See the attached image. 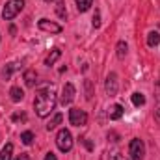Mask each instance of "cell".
Segmentation results:
<instances>
[{"mask_svg":"<svg viewBox=\"0 0 160 160\" xmlns=\"http://www.w3.org/2000/svg\"><path fill=\"white\" fill-rule=\"evenodd\" d=\"M56 102H58V95H56V89L54 86H43L36 99H34V108H36V114L39 118H47L54 108H56Z\"/></svg>","mask_w":160,"mask_h":160,"instance_id":"obj_1","label":"cell"},{"mask_svg":"<svg viewBox=\"0 0 160 160\" xmlns=\"http://www.w3.org/2000/svg\"><path fill=\"white\" fill-rule=\"evenodd\" d=\"M56 145L62 153H69L73 149V136L67 128H60L58 136H56Z\"/></svg>","mask_w":160,"mask_h":160,"instance_id":"obj_2","label":"cell"},{"mask_svg":"<svg viewBox=\"0 0 160 160\" xmlns=\"http://www.w3.org/2000/svg\"><path fill=\"white\" fill-rule=\"evenodd\" d=\"M22 8H24V0H9L2 9V17L6 21H11L22 11Z\"/></svg>","mask_w":160,"mask_h":160,"instance_id":"obj_3","label":"cell"},{"mask_svg":"<svg viewBox=\"0 0 160 160\" xmlns=\"http://www.w3.org/2000/svg\"><path fill=\"white\" fill-rule=\"evenodd\" d=\"M128 155H130L132 160H143V157H145V143L142 140L134 138L130 142V145H128Z\"/></svg>","mask_w":160,"mask_h":160,"instance_id":"obj_4","label":"cell"},{"mask_svg":"<svg viewBox=\"0 0 160 160\" xmlns=\"http://www.w3.org/2000/svg\"><path fill=\"white\" fill-rule=\"evenodd\" d=\"M69 123L75 127H84L88 123V114L80 108H71L69 110Z\"/></svg>","mask_w":160,"mask_h":160,"instance_id":"obj_5","label":"cell"},{"mask_svg":"<svg viewBox=\"0 0 160 160\" xmlns=\"http://www.w3.org/2000/svg\"><path fill=\"white\" fill-rule=\"evenodd\" d=\"M75 93H77L75 86H73V84H65V86H63V89H62V99H60V102H62L63 106L71 104V102H73V99H75Z\"/></svg>","mask_w":160,"mask_h":160,"instance_id":"obj_6","label":"cell"},{"mask_svg":"<svg viewBox=\"0 0 160 160\" xmlns=\"http://www.w3.org/2000/svg\"><path fill=\"white\" fill-rule=\"evenodd\" d=\"M38 26H39V30L48 32V34H60L62 32V26L56 24V22H52V21H48V19H41Z\"/></svg>","mask_w":160,"mask_h":160,"instance_id":"obj_7","label":"cell"},{"mask_svg":"<svg viewBox=\"0 0 160 160\" xmlns=\"http://www.w3.org/2000/svg\"><path fill=\"white\" fill-rule=\"evenodd\" d=\"M118 75L116 73H110L108 75V78H106V95H110V97H116L118 95Z\"/></svg>","mask_w":160,"mask_h":160,"instance_id":"obj_8","label":"cell"},{"mask_svg":"<svg viewBox=\"0 0 160 160\" xmlns=\"http://www.w3.org/2000/svg\"><path fill=\"white\" fill-rule=\"evenodd\" d=\"M60 56H62V50H60V48H52V50H50V54L45 58V65H47V67L54 65V63H56V60H58Z\"/></svg>","mask_w":160,"mask_h":160,"instance_id":"obj_9","label":"cell"},{"mask_svg":"<svg viewBox=\"0 0 160 160\" xmlns=\"http://www.w3.org/2000/svg\"><path fill=\"white\" fill-rule=\"evenodd\" d=\"M36 82H38V73H36L34 69H28V71L24 73V84H26L28 88H34Z\"/></svg>","mask_w":160,"mask_h":160,"instance_id":"obj_10","label":"cell"},{"mask_svg":"<svg viewBox=\"0 0 160 160\" xmlns=\"http://www.w3.org/2000/svg\"><path fill=\"white\" fill-rule=\"evenodd\" d=\"M121 116H123V106L121 104H114L110 108V112H108V118L112 121H118V119H121Z\"/></svg>","mask_w":160,"mask_h":160,"instance_id":"obj_11","label":"cell"},{"mask_svg":"<svg viewBox=\"0 0 160 160\" xmlns=\"http://www.w3.org/2000/svg\"><path fill=\"white\" fill-rule=\"evenodd\" d=\"M9 95H11V101H13V102H19V101L24 99V91H22L19 86H13V88L9 89Z\"/></svg>","mask_w":160,"mask_h":160,"instance_id":"obj_12","label":"cell"},{"mask_svg":"<svg viewBox=\"0 0 160 160\" xmlns=\"http://www.w3.org/2000/svg\"><path fill=\"white\" fill-rule=\"evenodd\" d=\"M19 65H21V63H17V62H13V63H8V65L2 69V77L8 80L11 75H13V73H15V71H17V69H19Z\"/></svg>","mask_w":160,"mask_h":160,"instance_id":"obj_13","label":"cell"},{"mask_svg":"<svg viewBox=\"0 0 160 160\" xmlns=\"http://www.w3.org/2000/svg\"><path fill=\"white\" fill-rule=\"evenodd\" d=\"M11 157H13V145L6 143V147L0 151V160H11Z\"/></svg>","mask_w":160,"mask_h":160,"instance_id":"obj_14","label":"cell"},{"mask_svg":"<svg viewBox=\"0 0 160 160\" xmlns=\"http://www.w3.org/2000/svg\"><path fill=\"white\" fill-rule=\"evenodd\" d=\"M158 43H160L158 32H149V36H147V45H149V47H157Z\"/></svg>","mask_w":160,"mask_h":160,"instance_id":"obj_15","label":"cell"},{"mask_svg":"<svg viewBox=\"0 0 160 160\" xmlns=\"http://www.w3.org/2000/svg\"><path fill=\"white\" fill-rule=\"evenodd\" d=\"M62 119H63V116H62V114H56V116H54L52 119L47 123V130H52V128H56V127H58V125L62 123Z\"/></svg>","mask_w":160,"mask_h":160,"instance_id":"obj_16","label":"cell"},{"mask_svg":"<svg viewBox=\"0 0 160 160\" xmlns=\"http://www.w3.org/2000/svg\"><path fill=\"white\" fill-rule=\"evenodd\" d=\"M75 2H77V8H78L80 13L88 11V9L91 8V4H93V0H75Z\"/></svg>","mask_w":160,"mask_h":160,"instance_id":"obj_17","label":"cell"},{"mask_svg":"<svg viewBox=\"0 0 160 160\" xmlns=\"http://www.w3.org/2000/svg\"><path fill=\"white\" fill-rule=\"evenodd\" d=\"M116 50H118V58H119V60H123V58L127 56L128 47H127V43H125V41H119V43H118V47H116Z\"/></svg>","mask_w":160,"mask_h":160,"instance_id":"obj_18","label":"cell"},{"mask_svg":"<svg viewBox=\"0 0 160 160\" xmlns=\"http://www.w3.org/2000/svg\"><path fill=\"white\" fill-rule=\"evenodd\" d=\"M130 99H132V104H134V106H143V104H145V97H143L142 93H138V91L132 93Z\"/></svg>","mask_w":160,"mask_h":160,"instance_id":"obj_19","label":"cell"},{"mask_svg":"<svg viewBox=\"0 0 160 160\" xmlns=\"http://www.w3.org/2000/svg\"><path fill=\"white\" fill-rule=\"evenodd\" d=\"M21 142H22L24 145H30V143L34 142V132H30V130L22 132V134H21Z\"/></svg>","mask_w":160,"mask_h":160,"instance_id":"obj_20","label":"cell"},{"mask_svg":"<svg viewBox=\"0 0 160 160\" xmlns=\"http://www.w3.org/2000/svg\"><path fill=\"white\" fill-rule=\"evenodd\" d=\"M56 13H58L60 19H65L67 17V9H65V4L63 2H58L56 4Z\"/></svg>","mask_w":160,"mask_h":160,"instance_id":"obj_21","label":"cell"},{"mask_svg":"<svg viewBox=\"0 0 160 160\" xmlns=\"http://www.w3.org/2000/svg\"><path fill=\"white\" fill-rule=\"evenodd\" d=\"M84 84H86V99H88V101H91V97H93V93H91V82H89V80H86Z\"/></svg>","mask_w":160,"mask_h":160,"instance_id":"obj_22","label":"cell"},{"mask_svg":"<svg viewBox=\"0 0 160 160\" xmlns=\"http://www.w3.org/2000/svg\"><path fill=\"white\" fill-rule=\"evenodd\" d=\"M93 26H95V28L101 26V13H99V11H95V15H93Z\"/></svg>","mask_w":160,"mask_h":160,"instance_id":"obj_23","label":"cell"},{"mask_svg":"<svg viewBox=\"0 0 160 160\" xmlns=\"http://www.w3.org/2000/svg\"><path fill=\"white\" fill-rule=\"evenodd\" d=\"M11 119H13V121H26V114H24V112H21V114L17 112V114H13V118H11Z\"/></svg>","mask_w":160,"mask_h":160,"instance_id":"obj_24","label":"cell"},{"mask_svg":"<svg viewBox=\"0 0 160 160\" xmlns=\"http://www.w3.org/2000/svg\"><path fill=\"white\" fill-rule=\"evenodd\" d=\"M155 95H157V102H158V106H160V80L157 82V86H155Z\"/></svg>","mask_w":160,"mask_h":160,"instance_id":"obj_25","label":"cell"},{"mask_svg":"<svg viewBox=\"0 0 160 160\" xmlns=\"http://www.w3.org/2000/svg\"><path fill=\"white\" fill-rule=\"evenodd\" d=\"M108 160H127V158H125L123 155H119V153H114V155H112Z\"/></svg>","mask_w":160,"mask_h":160,"instance_id":"obj_26","label":"cell"},{"mask_svg":"<svg viewBox=\"0 0 160 160\" xmlns=\"http://www.w3.org/2000/svg\"><path fill=\"white\" fill-rule=\"evenodd\" d=\"M15 160H30V157H28V153H21L15 157Z\"/></svg>","mask_w":160,"mask_h":160,"instance_id":"obj_27","label":"cell"},{"mask_svg":"<svg viewBox=\"0 0 160 160\" xmlns=\"http://www.w3.org/2000/svg\"><path fill=\"white\" fill-rule=\"evenodd\" d=\"M45 160H58V158H56V155H54V153H47Z\"/></svg>","mask_w":160,"mask_h":160,"instance_id":"obj_28","label":"cell"},{"mask_svg":"<svg viewBox=\"0 0 160 160\" xmlns=\"http://www.w3.org/2000/svg\"><path fill=\"white\" fill-rule=\"evenodd\" d=\"M155 118H157V119L160 121V106H158V108H157V112H155Z\"/></svg>","mask_w":160,"mask_h":160,"instance_id":"obj_29","label":"cell"},{"mask_svg":"<svg viewBox=\"0 0 160 160\" xmlns=\"http://www.w3.org/2000/svg\"><path fill=\"white\" fill-rule=\"evenodd\" d=\"M45 2H54V0H45Z\"/></svg>","mask_w":160,"mask_h":160,"instance_id":"obj_30","label":"cell"}]
</instances>
